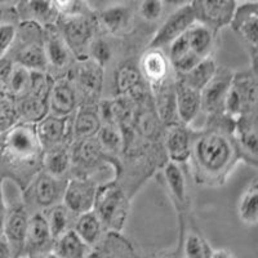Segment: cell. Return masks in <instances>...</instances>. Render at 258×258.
<instances>
[{"label":"cell","instance_id":"obj_1","mask_svg":"<svg viewBox=\"0 0 258 258\" xmlns=\"http://www.w3.org/2000/svg\"><path fill=\"white\" fill-rule=\"evenodd\" d=\"M234 121L227 115L207 121L202 131H194L190 159L195 182L202 186H221L240 159L232 137Z\"/></svg>","mask_w":258,"mask_h":258},{"label":"cell","instance_id":"obj_2","mask_svg":"<svg viewBox=\"0 0 258 258\" xmlns=\"http://www.w3.org/2000/svg\"><path fill=\"white\" fill-rule=\"evenodd\" d=\"M43 153L35 124L18 121L0 133V177L24 191L43 169Z\"/></svg>","mask_w":258,"mask_h":258},{"label":"cell","instance_id":"obj_3","mask_svg":"<svg viewBox=\"0 0 258 258\" xmlns=\"http://www.w3.org/2000/svg\"><path fill=\"white\" fill-rule=\"evenodd\" d=\"M93 212L102 223L105 232H123L129 216V195L116 179L97 187Z\"/></svg>","mask_w":258,"mask_h":258},{"label":"cell","instance_id":"obj_4","mask_svg":"<svg viewBox=\"0 0 258 258\" xmlns=\"http://www.w3.org/2000/svg\"><path fill=\"white\" fill-rule=\"evenodd\" d=\"M7 58L29 70L48 73L43 27L31 22H21L15 44Z\"/></svg>","mask_w":258,"mask_h":258},{"label":"cell","instance_id":"obj_5","mask_svg":"<svg viewBox=\"0 0 258 258\" xmlns=\"http://www.w3.org/2000/svg\"><path fill=\"white\" fill-rule=\"evenodd\" d=\"M257 98V70L249 68L248 70L234 73L226 97L225 115L235 120L241 115L255 112Z\"/></svg>","mask_w":258,"mask_h":258},{"label":"cell","instance_id":"obj_6","mask_svg":"<svg viewBox=\"0 0 258 258\" xmlns=\"http://www.w3.org/2000/svg\"><path fill=\"white\" fill-rule=\"evenodd\" d=\"M68 179L57 178L41 169L31 179L27 187L22 192V199L27 209H35V212H44L50 207L62 203L63 191Z\"/></svg>","mask_w":258,"mask_h":258},{"label":"cell","instance_id":"obj_7","mask_svg":"<svg viewBox=\"0 0 258 258\" xmlns=\"http://www.w3.org/2000/svg\"><path fill=\"white\" fill-rule=\"evenodd\" d=\"M62 38L75 58L87 56L92 40L96 38L97 25L93 12L89 15L58 16L56 24Z\"/></svg>","mask_w":258,"mask_h":258},{"label":"cell","instance_id":"obj_8","mask_svg":"<svg viewBox=\"0 0 258 258\" xmlns=\"http://www.w3.org/2000/svg\"><path fill=\"white\" fill-rule=\"evenodd\" d=\"M66 77L77 89L78 97L79 94L85 97L83 105H94V101L100 98L103 87V68L88 56L75 58Z\"/></svg>","mask_w":258,"mask_h":258},{"label":"cell","instance_id":"obj_9","mask_svg":"<svg viewBox=\"0 0 258 258\" xmlns=\"http://www.w3.org/2000/svg\"><path fill=\"white\" fill-rule=\"evenodd\" d=\"M93 15L97 29L106 35L121 36L135 22L136 7L128 0H106Z\"/></svg>","mask_w":258,"mask_h":258},{"label":"cell","instance_id":"obj_10","mask_svg":"<svg viewBox=\"0 0 258 258\" xmlns=\"http://www.w3.org/2000/svg\"><path fill=\"white\" fill-rule=\"evenodd\" d=\"M232 31L240 38L250 54V68L257 70L258 47V4L244 3L235 8L230 21Z\"/></svg>","mask_w":258,"mask_h":258},{"label":"cell","instance_id":"obj_11","mask_svg":"<svg viewBox=\"0 0 258 258\" xmlns=\"http://www.w3.org/2000/svg\"><path fill=\"white\" fill-rule=\"evenodd\" d=\"M195 22L197 17L190 3L178 7L158 27L155 34L150 39L146 49H163L164 47H168Z\"/></svg>","mask_w":258,"mask_h":258},{"label":"cell","instance_id":"obj_12","mask_svg":"<svg viewBox=\"0 0 258 258\" xmlns=\"http://www.w3.org/2000/svg\"><path fill=\"white\" fill-rule=\"evenodd\" d=\"M234 71L218 66L214 77L200 91L202 97V111L207 115L208 120L225 115L226 97L229 93Z\"/></svg>","mask_w":258,"mask_h":258},{"label":"cell","instance_id":"obj_13","mask_svg":"<svg viewBox=\"0 0 258 258\" xmlns=\"http://www.w3.org/2000/svg\"><path fill=\"white\" fill-rule=\"evenodd\" d=\"M29 218L30 212L22 199V192L21 195L13 197L11 202H7V217L4 222L3 235L8 240L15 255L22 254Z\"/></svg>","mask_w":258,"mask_h":258},{"label":"cell","instance_id":"obj_14","mask_svg":"<svg viewBox=\"0 0 258 258\" xmlns=\"http://www.w3.org/2000/svg\"><path fill=\"white\" fill-rule=\"evenodd\" d=\"M43 35L45 57L48 62V74L53 70L54 74H59L58 78L66 77L75 61V56L54 24L43 27Z\"/></svg>","mask_w":258,"mask_h":258},{"label":"cell","instance_id":"obj_15","mask_svg":"<svg viewBox=\"0 0 258 258\" xmlns=\"http://www.w3.org/2000/svg\"><path fill=\"white\" fill-rule=\"evenodd\" d=\"M190 4L197 22L206 25L214 34L230 25L236 8L235 0H192Z\"/></svg>","mask_w":258,"mask_h":258},{"label":"cell","instance_id":"obj_16","mask_svg":"<svg viewBox=\"0 0 258 258\" xmlns=\"http://www.w3.org/2000/svg\"><path fill=\"white\" fill-rule=\"evenodd\" d=\"M97 185L93 178L88 177H70L62 197L63 204L74 216L93 211Z\"/></svg>","mask_w":258,"mask_h":258},{"label":"cell","instance_id":"obj_17","mask_svg":"<svg viewBox=\"0 0 258 258\" xmlns=\"http://www.w3.org/2000/svg\"><path fill=\"white\" fill-rule=\"evenodd\" d=\"M52 234L44 212H32L29 218L26 238H25L22 257L35 258L52 253L53 246Z\"/></svg>","mask_w":258,"mask_h":258},{"label":"cell","instance_id":"obj_18","mask_svg":"<svg viewBox=\"0 0 258 258\" xmlns=\"http://www.w3.org/2000/svg\"><path fill=\"white\" fill-rule=\"evenodd\" d=\"M258 123L257 111L250 112L235 119L232 128L236 146H238L240 159L252 167H257V151H258Z\"/></svg>","mask_w":258,"mask_h":258},{"label":"cell","instance_id":"obj_19","mask_svg":"<svg viewBox=\"0 0 258 258\" xmlns=\"http://www.w3.org/2000/svg\"><path fill=\"white\" fill-rule=\"evenodd\" d=\"M73 115L56 116L48 114L35 124L36 135L43 150L73 142Z\"/></svg>","mask_w":258,"mask_h":258},{"label":"cell","instance_id":"obj_20","mask_svg":"<svg viewBox=\"0 0 258 258\" xmlns=\"http://www.w3.org/2000/svg\"><path fill=\"white\" fill-rule=\"evenodd\" d=\"M138 69L150 88H156L173 79L174 73L163 49H146L138 61Z\"/></svg>","mask_w":258,"mask_h":258},{"label":"cell","instance_id":"obj_21","mask_svg":"<svg viewBox=\"0 0 258 258\" xmlns=\"http://www.w3.org/2000/svg\"><path fill=\"white\" fill-rule=\"evenodd\" d=\"M194 131L188 125L176 121L165 126L164 151L168 160L182 164L188 161L192 145Z\"/></svg>","mask_w":258,"mask_h":258},{"label":"cell","instance_id":"obj_22","mask_svg":"<svg viewBox=\"0 0 258 258\" xmlns=\"http://www.w3.org/2000/svg\"><path fill=\"white\" fill-rule=\"evenodd\" d=\"M77 89L68 77L53 79L48 97L49 114L56 116H70L78 109Z\"/></svg>","mask_w":258,"mask_h":258},{"label":"cell","instance_id":"obj_23","mask_svg":"<svg viewBox=\"0 0 258 258\" xmlns=\"http://www.w3.org/2000/svg\"><path fill=\"white\" fill-rule=\"evenodd\" d=\"M174 105L177 120L190 125L202 111L200 91L174 78Z\"/></svg>","mask_w":258,"mask_h":258},{"label":"cell","instance_id":"obj_24","mask_svg":"<svg viewBox=\"0 0 258 258\" xmlns=\"http://www.w3.org/2000/svg\"><path fill=\"white\" fill-rule=\"evenodd\" d=\"M15 11L21 22H31L41 27L56 24L59 16L52 0H18Z\"/></svg>","mask_w":258,"mask_h":258},{"label":"cell","instance_id":"obj_25","mask_svg":"<svg viewBox=\"0 0 258 258\" xmlns=\"http://www.w3.org/2000/svg\"><path fill=\"white\" fill-rule=\"evenodd\" d=\"M88 258H140L131 241L121 234L105 232L101 240L92 248Z\"/></svg>","mask_w":258,"mask_h":258},{"label":"cell","instance_id":"obj_26","mask_svg":"<svg viewBox=\"0 0 258 258\" xmlns=\"http://www.w3.org/2000/svg\"><path fill=\"white\" fill-rule=\"evenodd\" d=\"M163 174H164L168 191L177 211L181 213L186 212L188 208L187 182L181 169V164L168 160L163 167Z\"/></svg>","mask_w":258,"mask_h":258},{"label":"cell","instance_id":"obj_27","mask_svg":"<svg viewBox=\"0 0 258 258\" xmlns=\"http://www.w3.org/2000/svg\"><path fill=\"white\" fill-rule=\"evenodd\" d=\"M102 125L100 111L96 105H82L73 116V141L94 137Z\"/></svg>","mask_w":258,"mask_h":258},{"label":"cell","instance_id":"obj_28","mask_svg":"<svg viewBox=\"0 0 258 258\" xmlns=\"http://www.w3.org/2000/svg\"><path fill=\"white\" fill-rule=\"evenodd\" d=\"M70 145H59L44 150L43 161H41L43 170L57 178L69 179V174L71 173V167H73Z\"/></svg>","mask_w":258,"mask_h":258},{"label":"cell","instance_id":"obj_29","mask_svg":"<svg viewBox=\"0 0 258 258\" xmlns=\"http://www.w3.org/2000/svg\"><path fill=\"white\" fill-rule=\"evenodd\" d=\"M91 252L92 246L85 243L74 229L63 232L53 241L52 253L58 258H88Z\"/></svg>","mask_w":258,"mask_h":258},{"label":"cell","instance_id":"obj_30","mask_svg":"<svg viewBox=\"0 0 258 258\" xmlns=\"http://www.w3.org/2000/svg\"><path fill=\"white\" fill-rule=\"evenodd\" d=\"M142 75L138 64L133 61L121 62L115 70V88L117 97L129 96L144 88Z\"/></svg>","mask_w":258,"mask_h":258},{"label":"cell","instance_id":"obj_31","mask_svg":"<svg viewBox=\"0 0 258 258\" xmlns=\"http://www.w3.org/2000/svg\"><path fill=\"white\" fill-rule=\"evenodd\" d=\"M2 82L9 96L17 101L29 93L31 84V70L22 64L11 62Z\"/></svg>","mask_w":258,"mask_h":258},{"label":"cell","instance_id":"obj_32","mask_svg":"<svg viewBox=\"0 0 258 258\" xmlns=\"http://www.w3.org/2000/svg\"><path fill=\"white\" fill-rule=\"evenodd\" d=\"M20 24L15 8H0V61L7 58L12 49Z\"/></svg>","mask_w":258,"mask_h":258},{"label":"cell","instance_id":"obj_33","mask_svg":"<svg viewBox=\"0 0 258 258\" xmlns=\"http://www.w3.org/2000/svg\"><path fill=\"white\" fill-rule=\"evenodd\" d=\"M94 137H96L97 142L100 144L103 154H105L110 160L117 161V156L121 154L124 146L123 135H121L119 126L115 125V124L112 123H102L100 131L97 132V135L94 136ZM115 165H116V163H115Z\"/></svg>","mask_w":258,"mask_h":258},{"label":"cell","instance_id":"obj_34","mask_svg":"<svg viewBox=\"0 0 258 258\" xmlns=\"http://www.w3.org/2000/svg\"><path fill=\"white\" fill-rule=\"evenodd\" d=\"M214 34L206 25L195 22L186 30L190 50L200 58L211 56L214 45Z\"/></svg>","mask_w":258,"mask_h":258},{"label":"cell","instance_id":"obj_35","mask_svg":"<svg viewBox=\"0 0 258 258\" xmlns=\"http://www.w3.org/2000/svg\"><path fill=\"white\" fill-rule=\"evenodd\" d=\"M73 229L92 248L101 240L105 234L102 223L93 211L85 212V213L77 216L74 221Z\"/></svg>","mask_w":258,"mask_h":258},{"label":"cell","instance_id":"obj_36","mask_svg":"<svg viewBox=\"0 0 258 258\" xmlns=\"http://www.w3.org/2000/svg\"><path fill=\"white\" fill-rule=\"evenodd\" d=\"M238 216L246 226H255L258 222V178L254 177L248 183L239 198Z\"/></svg>","mask_w":258,"mask_h":258},{"label":"cell","instance_id":"obj_37","mask_svg":"<svg viewBox=\"0 0 258 258\" xmlns=\"http://www.w3.org/2000/svg\"><path fill=\"white\" fill-rule=\"evenodd\" d=\"M217 68V63H216V61H214L211 54V56L203 58L190 71H187L186 74H182V75H174V78L182 80L185 84L190 85V87L198 89V91H202L208 84L209 80L214 77Z\"/></svg>","mask_w":258,"mask_h":258},{"label":"cell","instance_id":"obj_38","mask_svg":"<svg viewBox=\"0 0 258 258\" xmlns=\"http://www.w3.org/2000/svg\"><path fill=\"white\" fill-rule=\"evenodd\" d=\"M179 245L183 258H211L214 250L202 232L195 229H190L185 234L182 232Z\"/></svg>","mask_w":258,"mask_h":258},{"label":"cell","instance_id":"obj_39","mask_svg":"<svg viewBox=\"0 0 258 258\" xmlns=\"http://www.w3.org/2000/svg\"><path fill=\"white\" fill-rule=\"evenodd\" d=\"M44 216L47 218L48 226H49L53 239H57L63 232L73 229L74 221H75V217H77L62 203L50 207L49 209L44 211Z\"/></svg>","mask_w":258,"mask_h":258},{"label":"cell","instance_id":"obj_40","mask_svg":"<svg viewBox=\"0 0 258 258\" xmlns=\"http://www.w3.org/2000/svg\"><path fill=\"white\" fill-rule=\"evenodd\" d=\"M18 121L20 116L16 107V101L9 96L3 82L0 80V133L15 125Z\"/></svg>","mask_w":258,"mask_h":258},{"label":"cell","instance_id":"obj_41","mask_svg":"<svg viewBox=\"0 0 258 258\" xmlns=\"http://www.w3.org/2000/svg\"><path fill=\"white\" fill-rule=\"evenodd\" d=\"M165 7L163 0H140L136 7V13L149 25L158 24L164 15Z\"/></svg>","mask_w":258,"mask_h":258},{"label":"cell","instance_id":"obj_42","mask_svg":"<svg viewBox=\"0 0 258 258\" xmlns=\"http://www.w3.org/2000/svg\"><path fill=\"white\" fill-rule=\"evenodd\" d=\"M112 53H114V50H112V47L109 43V40L106 38H98V36H96L92 40L91 45H89L87 56L93 59L94 62H97L101 68L105 69L106 64L111 61Z\"/></svg>","mask_w":258,"mask_h":258},{"label":"cell","instance_id":"obj_43","mask_svg":"<svg viewBox=\"0 0 258 258\" xmlns=\"http://www.w3.org/2000/svg\"><path fill=\"white\" fill-rule=\"evenodd\" d=\"M52 2L58 15L61 16L89 15L93 12L85 0H52Z\"/></svg>","mask_w":258,"mask_h":258},{"label":"cell","instance_id":"obj_44","mask_svg":"<svg viewBox=\"0 0 258 258\" xmlns=\"http://www.w3.org/2000/svg\"><path fill=\"white\" fill-rule=\"evenodd\" d=\"M3 183L4 179L0 177V235H3V227L7 217V200L4 195Z\"/></svg>","mask_w":258,"mask_h":258},{"label":"cell","instance_id":"obj_45","mask_svg":"<svg viewBox=\"0 0 258 258\" xmlns=\"http://www.w3.org/2000/svg\"><path fill=\"white\" fill-rule=\"evenodd\" d=\"M13 250L4 235H0V258H13Z\"/></svg>","mask_w":258,"mask_h":258},{"label":"cell","instance_id":"obj_46","mask_svg":"<svg viewBox=\"0 0 258 258\" xmlns=\"http://www.w3.org/2000/svg\"><path fill=\"white\" fill-rule=\"evenodd\" d=\"M211 258H236L234 253L227 249H214Z\"/></svg>","mask_w":258,"mask_h":258},{"label":"cell","instance_id":"obj_47","mask_svg":"<svg viewBox=\"0 0 258 258\" xmlns=\"http://www.w3.org/2000/svg\"><path fill=\"white\" fill-rule=\"evenodd\" d=\"M151 258H183L182 257L181 252V245H178V249L176 252H167V253H160V254H156Z\"/></svg>","mask_w":258,"mask_h":258},{"label":"cell","instance_id":"obj_48","mask_svg":"<svg viewBox=\"0 0 258 258\" xmlns=\"http://www.w3.org/2000/svg\"><path fill=\"white\" fill-rule=\"evenodd\" d=\"M164 3V7H168V8H178V7L185 6L187 2L186 0H163Z\"/></svg>","mask_w":258,"mask_h":258},{"label":"cell","instance_id":"obj_49","mask_svg":"<svg viewBox=\"0 0 258 258\" xmlns=\"http://www.w3.org/2000/svg\"><path fill=\"white\" fill-rule=\"evenodd\" d=\"M18 0H0V8H15Z\"/></svg>","mask_w":258,"mask_h":258},{"label":"cell","instance_id":"obj_50","mask_svg":"<svg viewBox=\"0 0 258 258\" xmlns=\"http://www.w3.org/2000/svg\"><path fill=\"white\" fill-rule=\"evenodd\" d=\"M20 258H26V257H22V255H18ZM35 258H58L56 257V255L53 254V253H48V254H44V255H40V257H35Z\"/></svg>","mask_w":258,"mask_h":258},{"label":"cell","instance_id":"obj_51","mask_svg":"<svg viewBox=\"0 0 258 258\" xmlns=\"http://www.w3.org/2000/svg\"><path fill=\"white\" fill-rule=\"evenodd\" d=\"M257 0H235V3H236V6H239V4H244V3H255Z\"/></svg>","mask_w":258,"mask_h":258},{"label":"cell","instance_id":"obj_52","mask_svg":"<svg viewBox=\"0 0 258 258\" xmlns=\"http://www.w3.org/2000/svg\"><path fill=\"white\" fill-rule=\"evenodd\" d=\"M186 2H187V3H191V2H192V0H186Z\"/></svg>","mask_w":258,"mask_h":258},{"label":"cell","instance_id":"obj_53","mask_svg":"<svg viewBox=\"0 0 258 258\" xmlns=\"http://www.w3.org/2000/svg\"><path fill=\"white\" fill-rule=\"evenodd\" d=\"M13 258H20V257H18V255H15V257H13Z\"/></svg>","mask_w":258,"mask_h":258}]
</instances>
